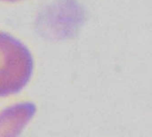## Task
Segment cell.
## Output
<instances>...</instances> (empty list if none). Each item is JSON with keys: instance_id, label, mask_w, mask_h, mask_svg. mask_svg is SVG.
<instances>
[{"instance_id": "cell-1", "label": "cell", "mask_w": 152, "mask_h": 137, "mask_svg": "<svg viewBox=\"0 0 152 137\" xmlns=\"http://www.w3.org/2000/svg\"><path fill=\"white\" fill-rule=\"evenodd\" d=\"M33 69L29 49L17 38L0 31V97L20 93L29 82Z\"/></svg>"}, {"instance_id": "cell-2", "label": "cell", "mask_w": 152, "mask_h": 137, "mask_svg": "<svg viewBox=\"0 0 152 137\" xmlns=\"http://www.w3.org/2000/svg\"><path fill=\"white\" fill-rule=\"evenodd\" d=\"M37 111L32 103L12 105L0 112V136H17Z\"/></svg>"}, {"instance_id": "cell-3", "label": "cell", "mask_w": 152, "mask_h": 137, "mask_svg": "<svg viewBox=\"0 0 152 137\" xmlns=\"http://www.w3.org/2000/svg\"><path fill=\"white\" fill-rule=\"evenodd\" d=\"M0 1H5V2H17V1H21V0H0Z\"/></svg>"}]
</instances>
